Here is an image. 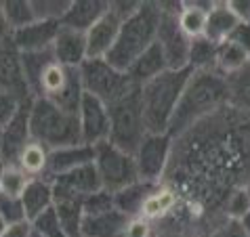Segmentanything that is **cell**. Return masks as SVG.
<instances>
[{
  "instance_id": "cell-46",
  "label": "cell",
  "mask_w": 250,
  "mask_h": 237,
  "mask_svg": "<svg viewBox=\"0 0 250 237\" xmlns=\"http://www.w3.org/2000/svg\"><path fill=\"white\" fill-rule=\"evenodd\" d=\"M4 227H6V222H4L2 218H0V235H2V231H4Z\"/></svg>"
},
{
  "instance_id": "cell-44",
  "label": "cell",
  "mask_w": 250,
  "mask_h": 237,
  "mask_svg": "<svg viewBox=\"0 0 250 237\" xmlns=\"http://www.w3.org/2000/svg\"><path fill=\"white\" fill-rule=\"evenodd\" d=\"M11 27H9V21H6L4 17V11H2V2H0V44L6 42V40H11Z\"/></svg>"
},
{
  "instance_id": "cell-13",
  "label": "cell",
  "mask_w": 250,
  "mask_h": 237,
  "mask_svg": "<svg viewBox=\"0 0 250 237\" xmlns=\"http://www.w3.org/2000/svg\"><path fill=\"white\" fill-rule=\"evenodd\" d=\"M0 90L15 95L21 101H32L34 97L27 88V80L21 65V53L13 44V40L0 44Z\"/></svg>"
},
{
  "instance_id": "cell-45",
  "label": "cell",
  "mask_w": 250,
  "mask_h": 237,
  "mask_svg": "<svg viewBox=\"0 0 250 237\" xmlns=\"http://www.w3.org/2000/svg\"><path fill=\"white\" fill-rule=\"evenodd\" d=\"M238 222H240V227H242V231H244V235L250 237V212L246 216H242Z\"/></svg>"
},
{
  "instance_id": "cell-15",
  "label": "cell",
  "mask_w": 250,
  "mask_h": 237,
  "mask_svg": "<svg viewBox=\"0 0 250 237\" xmlns=\"http://www.w3.org/2000/svg\"><path fill=\"white\" fill-rule=\"evenodd\" d=\"M53 57L57 63L69 69H80L88 59V46H86V34L74 32L69 27H63L57 32V38L51 46Z\"/></svg>"
},
{
  "instance_id": "cell-24",
  "label": "cell",
  "mask_w": 250,
  "mask_h": 237,
  "mask_svg": "<svg viewBox=\"0 0 250 237\" xmlns=\"http://www.w3.org/2000/svg\"><path fill=\"white\" fill-rule=\"evenodd\" d=\"M160 183H147V180H137L126 189L114 193V201H116V210H120L126 216H139L141 214V208L145 204V199L149 198L151 193L158 189Z\"/></svg>"
},
{
  "instance_id": "cell-14",
  "label": "cell",
  "mask_w": 250,
  "mask_h": 237,
  "mask_svg": "<svg viewBox=\"0 0 250 237\" xmlns=\"http://www.w3.org/2000/svg\"><path fill=\"white\" fill-rule=\"evenodd\" d=\"M53 187H55V199H59V198L84 199L86 195L103 189L101 180H99V172L95 168V162L82 166V168L74 170V172L55 177Z\"/></svg>"
},
{
  "instance_id": "cell-38",
  "label": "cell",
  "mask_w": 250,
  "mask_h": 237,
  "mask_svg": "<svg viewBox=\"0 0 250 237\" xmlns=\"http://www.w3.org/2000/svg\"><path fill=\"white\" fill-rule=\"evenodd\" d=\"M23 103H25V101L17 99L15 95L0 90V130H2L6 124H9L13 118H15V114L19 111V107H21Z\"/></svg>"
},
{
  "instance_id": "cell-26",
  "label": "cell",
  "mask_w": 250,
  "mask_h": 237,
  "mask_svg": "<svg viewBox=\"0 0 250 237\" xmlns=\"http://www.w3.org/2000/svg\"><path fill=\"white\" fill-rule=\"evenodd\" d=\"M227 107L250 116V63L227 76Z\"/></svg>"
},
{
  "instance_id": "cell-35",
  "label": "cell",
  "mask_w": 250,
  "mask_h": 237,
  "mask_svg": "<svg viewBox=\"0 0 250 237\" xmlns=\"http://www.w3.org/2000/svg\"><path fill=\"white\" fill-rule=\"evenodd\" d=\"M82 206H84V214H86V216L116 210L114 193H112V191H105V189H99V191H95V193H91V195H86V198L82 199Z\"/></svg>"
},
{
  "instance_id": "cell-48",
  "label": "cell",
  "mask_w": 250,
  "mask_h": 237,
  "mask_svg": "<svg viewBox=\"0 0 250 237\" xmlns=\"http://www.w3.org/2000/svg\"><path fill=\"white\" fill-rule=\"evenodd\" d=\"M244 187H246V189H248V193H250V178L246 180V185H244Z\"/></svg>"
},
{
  "instance_id": "cell-25",
  "label": "cell",
  "mask_w": 250,
  "mask_h": 237,
  "mask_svg": "<svg viewBox=\"0 0 250 237\" xmlns=\"http://www.w3.org/2000/svg\"><path fill=\"white\" fill-rule=\"evenodd\" d=\"M179 206V195L177 191L168 185H158V189L145 199V204L141 208V214L145 220L156 222V220H164L175 208Z\"/></svg>"
},
{
  "instance_id": "cell-19",
  "label": "cell",
  "mask_w": 250,
  "mask_h": 237,
  "mask_svg": "<svg viewBox=\"0 0 250 237\" xmlns=\"http://www.w3.org/2000/svg\"><path fill=\"white\" fill-rule=\"evenodd\" d=\"M109 2H95V0H74L69 2L67 13L61 19V25L74 32L86 34L91 27L105 15Z\"/></svg>"
},
{
  "instance_id": "cell-36",
  "label": "cell",
  "mask_w": 250,
  "mask_h": 237,
  "mask_svg": "<svg viewBox=\"0 0 250 237\" xmlns=\"http://www.w3.org/2000/svg\"><path fill=\"white\" fill-rule=\"evenodd\" d=\"M34 15H36L38 21H59L63 19V15L69 9V2H61V0H53V2H32Z\"/></svg>"
},
{
  "instance_id": "cell-5",
  "label": "cell",
  "mask_w": 250,
  "mask_h": 237,
  "mask_svg": "<svg viewBox=\"0 0 250 237\" xmlns=\"http://www.w3.org/2000/svg\"><path fill=\"white\" fill-rule=\"evenodd\" d=\"M109 120H112L109 143H114L116 147L135 156L137 147L147 135V126H145V118H143V103H141V86H135L120 101L109 105Z\"/></svg>"
},
{
  "instance_id": "cell-40",
  "label": "cell",
  "mask_w": 250,
  "mask_h": 237,
  "mask_svg": "<svg viewBox=\"0 0 250 237\" xmlns=\"http://www.w3.org/2000/svg\"><path fill=\"white\" fill-rule=\"evenodd\" d=\"M229 42H233V44H238L240 48H244V51L250 55V25L248 23H238L235 25V30L229 34Z\"/></svg>"
},
{
  "instance_id": "cell-20",
  "label": "cell",
  "mask_w": 250,
  "mask_h": 237,
  "mask_svg": "<svg viewBox=\"0 0 250 237\" xmlns=\"http://www.w3.org/2000/svg\"><path fill=\"white\" fill-rule=\"evenodd\" d=\"M128 220H130V216L122 214L120 210L84 216L82 237H124Z\"/></svg>"
},
{
  "instance_id": "cell-37",
  "label": "cell",
  "mask_w": 250,
  "mask_h": 237,
  "mask_svg": "<svg viewBox=\"0 0 250 237\" xmlns=\"http://www.w3.org/2000/svg\"><path fill=\"white\" fill-rule=\"evenodd\" d=\"M0 218H2L6 225L27 220L25 208L21 204V199H17V198H4V195H0Z\"/></svg>"
},
{
  "instance_id": "cell-47",
  "label": "cell",
  "mask_w": 250,
  "mask_h": 237,
  "mask_svg": "<svg viewBox=\"0 0 250 237\" xmlns=\"http://www.w3.org/2000/svg\"><path fill=\"white\" fill-rule=\"evenodd\" d=\"M32 237H42V235H40V233H36V231H34V229H32Z\"/></svg>"
},
{
  "instance_id": "cell-4",
  "label": "cell",
  "mask_w": 250,
  "mask_h": 237,
  "mask_svg": "<svg viewBox=\"0 0 250 237\" xmlns=\"http://www.w3.org/2000/svg\"><path fill=\"white\" fill-rule=\"evenodd\" d=\"M32 138L42 143L46 149H59L82 141L78 114H69L48 99H34L30 107Z\"/></svg>"
},
{
  "instance_id": "cell-28",
  "label": "cell",
  "mask_w": 250,
  "mask_h": 237,
  "mask_svg": "<svg viewBox=\"0 0 250 237\" xmlns=\"http://www.w3.org/2000/svg\"><path fill=\"white\" fill-rule=\"evenodd\" d=\"M17 166L25 174H30L32 178L46 177V172H48V149L42 143H38V141L32 138V141L21 149V153H19Z\"/></svg>"
},
{
  "instance_id": "cell-22",
  "label": "cell",
  "mask_w": 250,
  "mask_h": 237,
  "mask_svg": "<svg viewBox=\"0 0 250 237\" xmlns=\"http://www.w3.org/2000/svg\"><path fill=\"white\" fill-rule=\"evenodd\" d=\"M238 23H240V19L235 17L229 2H212L210 11H208V19H206L204 38L221 44L229 38V34L235 30Z\"/></svg>"
},
{
  "instance_id": "cell-8",
  "label": "cell",
  "mask_w": 250,
  "mask_h": 237,
  "mask_svg": "<svg viewBox=\"0 0 250 237\" xmlns=\"http://www.w3.org/2000/svg\"><path fill=\"white\" fill-rule=\"evenodd\" d=\"M175 147V138L168 132H147L135 151L139 178L147 183H162L166 177Z\"/></svg>"
},
{
  "instance_id": "cell-9",
  "label": "cell",
  "mask_w": 250,
  "mask_h": 237,
  "mask_svg": "<svg viewBox=\"0 0 250 237\" xmlns=\"http://www.w3.org/2000/svg\"><path fill=\"white\" fill-rule=\"evenodd\" d=\"M139 2H109L107 13L86 32L88 59H105L107 53L114 48L122 21L133 15Z\"/></svg>"
},
{
  "instance_id": "cell-33",
  "label": "cell",
  "mask_w": 250,
  "mask_h": 237,
  "mask_svg": "<svg viewBox=\"0 0 250 237\" xmlns=\"http://www.w3.org/2000/svg\"><path fill=\"white\" fill-rule=\"evenodd\" d=\"M250 212V193L244 185L233 187V191L229 193V198L225 199V214L229 220H240L242 216H246Z\"/></svg>"
},
{
  "instance_id": "cell-21",
  "label": "cell",
  "mask_w": 250,
  "mask_h": 237,
  "mask_svg": "<svg viewBox=\"0 0 250 237\" xmlns=\"http://www.w3.org/2000/svg\"><path fill=\"white\" fill-rule=\"evenodd\" d=\"M166 69H168V63H166L162 48H160L158 42H154L143 55H139V57L135 59V63L126 69V74H128V78H130L133 84L143 86L145 82L154 80L156 76L164 74Z\"/></svg>"
},
{
  "instance_id": "cell-29",
  "label": "cell",
  "mask_w": 250,
  "mask_h": 237,
  "mask_svg": "<svg viewBox=\"0 0 250 237\" xmlns=\"http://www.w3.org/2000/svg\"><path fill=\"white\" fill-rule=\"evenodd\" d=\"M217 51H219V44L204 36L191 40L189 67L193 72H217Z\"/></svg>"
},
{
  "instance_id": "cell-30",
  "label": "cell",
  "mask_w": 250,
  "mask_h": 237,
  "mask_svg": "<svg viewBox=\"0 0 250 237\" xmlns=\"http://www.w3.org/2000/svg\"><path fill=\"white\" fill-rule=\"evenodd\" d=\"M248 65V53L244 51V48H240L238 44L229 42V40H225V42L219 44V51H217V72L221 76H231L235 72H240L242 67Z\"/></svg>"
},
{
  "instance_id": "cell-7",
  "label": "cell",
  "mask_w": 250,
  "mask_h": 237,
  "mask_svg": "<svg viewBox=\"0 0 250 237\" xmlns=\"http://www.w3.org/2000/svg\"><path fill=\"white\" fill-rule=\"evenodd\" d=\"M95 168L99 172L101 187L112 193H118L141 180L133 153L116 147L109 141L95 145Z\"/></svg>"
},
{
  "instance_id": "cell-1",
  "label": "cell",
  "mask_w": 250,
  "mask_h": 237,
  "mask_svg": "<svg viewBox=\"0 0 250 237\" xmlns=\"http://www.w3.org/2000/svg\"><path fill=\"white\" fill-rule=\"evenodd\" d=\"M227 107V80L219 72H193L170 120L168 135L183 137L200 122Z\"/></svg>"
},
{
  "instance_id": "cell-43",
  "label": "cell",
  "mask_w": 250,
  "mask_h": 237,
  "mask_svg": "<svg viewBox=\"0 0 250 237\" xmlns=\"http://www.w3.org/2000/svg\"><path fill=\"white\" fill-rule=\"evenodd\" d=\"M229 6H231V11L235 13V17H238L242 23L250 25V2L240 0V2H229Z\"/></svg>"
},
{
  "instance_id": "cell-17",
  "label": "cell",
  "mask_w": 250,
  "mask_h": 237,
  "mask_svg": "<svg viewBox=\"0 0 250 237\" xmlns=\"http://www.w3.org/2000/svg\"><path fill=\"white\" fill-rule=\"evenodd\" d=\"M61 30L59 21H34L32 25L13 32L11 40L19 53H40L53 46L57 32Z\"/></svg>"
},
{
  "instance_id": "cell-23",
  "label": "cell",
  "mask_w": 250,
  "mask_h": 237,
  "mask_svg": "<svg viewBox=\"0 0 250 237\" xmlns=\"http://www.w3.org/2000/svg\"><path fill=\"white\" fill-rule=\"evenodd\" d=\"M212 2L200 4V2H183L179 4L177 11V23L181 27V32L185 34L189 40L202 38L206 32V19H208V11H210Z\"/></svg>"
},
{
  "instance_id": "cell-32",
  "label": "cell",
  "mask_w": 250,
  "mask_h": 237,
  "mask_svg": "<svg viewBox=\"0 0 250 237\" xmlns=\"http://www.w3.org/2000/svg\"><path fill=\"white\" fill-rule=\"evenodd\" d=\"M2 11H4L6 21H9L11 32H17V30H21V27H27L34 21H38L36 15H34L32 2H25V0H9V2H2Z\"/></svg>"
},
{
  "instance_id": "cell-6",
  "label": "cell",
  "mask_w": 250,
  "mask_h": 237,
  "mask_svg": "<svg viewBox=\"0 0 250 237\" xmlns=\"http://www.w3.org/2000/svg\"><path fill=\"white\" fill-rule=\"evenodd\" d=\"M82 88L86 95L97 97L105 105H114L124 95H128L137 84H133L126 72H120L109 65L105 59H86L80 67Z\"/></svg>"
},
{
  "instance_id": "cell-11",
  "label": "cell",
  "mask_w": 250,
  "mask_h": 237,
  "mask_svg": "<svg viewBox=\"0 0 250 237\" xmlns=\"http://www.w3.org/2000/svg\"><path fill=\"white\" fill-rule=\"evenodd\" d=\"M78 120H80L82 141L86 145L95 147V145H99L103 141H109V128H112L109 107L103 101L97 99V97L84 93L78 109Z\"/></svg>"
},
{
  "instance_id": "cell-42",
  "label": "cell",
  "mask_w": 250,
  "mask_h": 237,
  "mask_svg": "<svg viewBox=\"0 0 250 237\" xmlns=\"http://www.w3.org/2000/svg\"><path fill=\"white\" fill-rule=\"evenodd\" d=\"M214 237H246V235H244V231H242V227H240L238 220H229L227 218L225 225H221L217 229Z\"/></svg>"
},
{
  "instance_id": "cell-12",
  "label": "cell",
  "mask_w": 250,
  "mask_h": 237,
  "mask_svg": "<svg viewBox=\"0 0 250 237\" xmlns=\"http://www.w3.org/2000/svg\"><path fill=\"white\" fill-rule=\"evenodd\" d=\"M32 101H25L19 107L15 118L0 130V162L2 164H17L21 149L32 141V130H30Z\"/></svg>"
},
{
  "instance_id": "cell-16",
  "label": "cell",
  "mask_w": 250,
  "mask_h": 237,
  "mask_svg": "<svg viewBox=\"0 0 250 237\" xmlns=\"http://www.w3.org/2000/svg\"><path fill=\"white\" fill-rule=\"evenodd\" d=\"M95 162V147L86 143L78 145H67V147L59 149H48V178L61 177V174L74 172L86 164Z\"/></svg>"
},
{
  "instance_id": "cell-49",
  "label": "cell",
  "mask_w": 250,
  "mask_h": 237,
  "mask_svg": "<svg viewBox=\"0 0 250 237\" xmlns=\"http://www.w3.org/2000/svg\"><path fill=\"white\" fill-rule=\"evenodd\" d=\"M2 168H4V164H2V162H0V172H2Z\"/></svg>"
},
{
  "instance_id": "cell-10",
  "label": "cell",
  "mask_w": 250,
  "mask_h": 237,
  "mask_svg": "<svg viewBox=\"0 0 250 237\" xmlns=\"http://www.w3.org/2000/svg\"><path fill=\"white\" fill-rule=\"evenodd\" d=\"M179 4H162V19L158 27L156 42L162 48L168 69H185L189 67V46L191 40L181 32L177 23Z\"/></svg>"
},
{
  "instance_id": "cell-41",
  "label": "cell",
  "mask_w": 250,
  "mask_h": 237,
  "mask_svg": "<svg viewBox=\"0 0 250 237\" xmlns=\"http://www.w3.org/2000/svg\"><path fill=\"white\" fill-rule=\"evenodd\" d=\"M0 237H32V222L23 220V222H13V225H6Z\"/></svg>"
},
{
  "instance_id": "cell-2",
  "label": "cell",
  "mask_w": 250,
  "mask_h": 237,
  "mask_svg": "<svg viewBox=\"0 0 250 237\" xmlns=\"http://www.w3.org/2000/svg\"><path fill=\"white\" fill-rule=\"evenodd\" d=\"M160 19H162L160 2H139L133 15L122 21L116 44L105 57L107 63L120 72H126L139 55H143L156 42Z\"/></svg>"
},
{
  "instance_id": "cell-27",
  "label": "cell",
  "mask_w": 250,
  "mask_h": 237,
  "mask_svg": "<svg viewBox=\"0 0 250 237\" xmlns=\"http://www.w3.org/2000/svg\"><path fill=\"white\" fill-rule=\"evenodd\" d=\"M55 212H57L61 227L67 237H82V222H84V206L82 199L59 198L55 199Z\"/></svg>"
},
{
  "instance_id": "cell-3",
  "label": "cell",
  "mask_w": 250,
  "mask_h": 237,
  "mask_svg": "<svg viewBox=\"0 0 250 237\" xmlns=\"http://www.w3.org/2000/svg\"><path fill=\"white\" fill-rule=\"evenodd\" d=\"M193 74L191 67L185 69H166L154 80L141 86L143 118L147 132H168L170 120L177 111V105L183 97L187 80Z\"/></svg>"
},
{
  "instance_id": "cell-34",
  "label": "cell",
  "mask_w": 250,
  "mask_h": 237,
  "mask_svg": "<svg viewBox=\"0 0 250 237\" xmlns=\"http://www.w3.org/2000/svg\"><path fill=\"white\" fill-rule=\"evenodd\" d=\"M32 229L36 233H40L42 237H67V233L61 227V220L57 212H55V206L51 210H46L44 214H40L36 220H32Z\"/></svg>"
},
{
  "instance_id": "cell-50",
  "label": "cell",
  "mask_w": 250,
  "mask_h": 237,
  "mask_svg": "<svg viewBox=\"0 0 250 237\" xmlns=\"http://www.w3.org/2000/svg\"><path fill=\"white\" fill-rule=\"evenodd\" d=\"M248 63H250V55H248Z\"/></svg>"
},
{
  "instance_id": "cell-18",
  "label": "cell",
  "mask_w": 250,
  "mask_h": 237,
  "mask_svg": "<svg viewBox=\"0 0 250 237\" xmlns=\"http://www.w3.org/2000/svg\"><path fill=\"white\" fill-rule=\"evenodd\" d=\"M21 204L25 208L27 220H36L40 214H44L46 210H51L55 206V187L53 178L48 177H36L27 183L25 191L21 195Z\"/></svg>"
},
{
  "instance_id": "cell-31",
  "label": "cell",
  "mask_w": 250,
  "mask_h": 237,
  "mask_svg": "<svg viewBox=\"0 0 250 237\" xmlns=\"http://www.w3.org/2000/svg\"><path fill=\"white\" fill-rule=\"evenodd\" d=\"M30 180H32V177L25 174L17 164H4L2 172H0V195L21 199V195Z\"/></svg>"
},
{
  "instance_id": "cell-39",
  "label": "cell",
  "mask_w": 250,
  "mask_h": 237,
  "mask_svg": "<svg viewBox=\"0 0 250 237\" xmlns=\"http://www.w3.org/2000/svg\"><path fill=\"white\" fill-rule=\"evenodd\" d=\"M154 229H151V222L145 220L143 216H133L126 225V231L124 237H151Z\"/></svg>"
}]
</instances>
